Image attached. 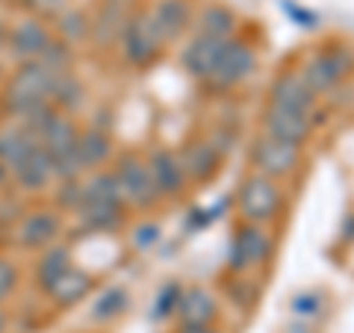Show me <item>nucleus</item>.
<instances>
[{"mask_svg":"<svg viewBox=\"0 0 354 333\" xmlns=\"http://www.w3.org/2000/svg\"><path fill=\"white\" fill-rule=\"evenodd\" d=\"M236 209L248 225H269V221H274L283 213V192L278 180H272V177H266L260 171L248 174L239 183Z\"/></svg>","mask_w":354,"mask_h":333,"instance_id":"obj_1","label":"nucleus"},{"mask_svg":"<svg viewBox=\"0 0 354 333\" xmlns=\"http://www.w3.org/2000/svg\"><path fill=\"white\" fill-rule=\"evenodd\" d=\"M351 71H354V50L348 44H328V48L316 50L301 65L298 74L304 77V83L310 86L313 95H325L330 88H337Z\"/></svg>","mask_w":354,"mask_h":333,"instance_id":"obj_2","label":"nucleus"},{"mask_svg":"<svg viewBox=\"0 0 354 333\" xmlns=\"http://www.w3.org/2000/svg\"><path fill=\"white\" fill-rule=\"evenodd\" d=\"M254 71H257V50H254L245 39L234 36L225 41V50H221L216 71L209 74L207 83H209V88H216V92H227V88L245 83Z\"/></svg>","mask_w":354,"mask_h":333,"instance_id":"obj_3","label":"nucleus"},{"mask_svg":"<svg viewBox=\"0 0 354 333\" xmlns=\"http://www.w3.org/2000/svg\"><path fill=\"white\" fill-rule=\"evenodd\" d=\"M272 257V236L263 230V225H242L236 227L227 251V269L234 274H245L251 269H260Z\"/></svg>","mask_w":354,"mask_h":333,"instance_id":"obj_4","label":"nucleus"},{"mask_svg":"<svg viewBox=\"0 0 354 333\" xmlns=\"http://www.w3.org/2000/svg\"><path fill=\"white\" fill-rule=\"evenodd\" d=\"M53 77H57V71H50L44 62H39V59L27 62L24 68L12 77V83H9V106L24 115L30 106L50 101Z\"/></svg>","mask_w":354,"mask_h":333,"instance_id":"obj_5","label":"nucleus"},{"mask_svg":"<svg viewBox=\"0 0 354 333\" xmlns=\"http://www.w3.org/2000/svg\"><path fill=\"white\" fill-rule=\"evenodd\" d=\"M121 48H124V59L130 65H136V68H145V65H151L153 59L160 57L162 50V39L157 27H153L151 21V12L145 9V12H136L130 15V21L124 24V32H121Z\"/></svg>","mask_w":354,"mask_h":333,"instance_id":"obj_6","label":"nucleus"},{"mask_svg":"<svg viewBox=\"0 0 354 333\" xmlns=\"http://www.w3.org/2000/svg\"><path fill=\"white\" fill-rule=\"evenodd\" d=\"M251 162L260 174L272 177V180H283V177L295 174V169L301 165V148L263 133L251 145Z\"/></svg>","mask_w":354,"mask_h":333,"instance_id":"obj_7","label":"nucleus"},{"mask_svg":"<svg viewBox=\"0 0 354 333\" xmlns=\"http://www.w3.org/2000/svg\"><path fill=\"white\" fill-rule=\"evenodd\" d=\"M115 180L118 189L124 195V201H130L133 207L139 209H151L153 204L160 201V192H157V183L151 177L148 162H142L139 157H124L115 169Z\"/></svg>","mask_w":354,"mask_h":333,"instance_id":"obj_8","label":"nucleus"},{"mask_svg":"<svg viewBox=\"0 0 354 333\" xmlns=\"http://www.w3.org/2000/svg\"><path fill=\"white\" fill-rule=\"evenodd\" d=\"M180 165H183V174L189 183H209L216 180L218 171H221V160H225V153H221L209 139H189L186 145L180 148Z\"/></svg>","mask_w":354,"mask_h":333,"instance_id":"obj_9","label":"nucleus"},{"mask_svg":"<svg viewBox=\"0 0 354 333\" xmlns=\"http://www.w3.org/2000/svg\"><path fill=\"white\" fill-rule=\"evenodd\" d=\"M263 133L266 136H274L281 142H290V145L301 148L304 142L310 139V133H313V121H310V115H301V113H290V109L269 106L263 113Z\"/></svg>","mask_w":354,"mask_h":333,"instance_id":"obj_10","label":"nucleus"},{"mask_svg":"<svg viewBox=\"0 0 354 333\" xmlns=\"http://www.w3.org/2000/svg\"><path fill=\"white\" fill-rule=\"evenodd\" d=\"M148 12H151L153 27L160 32V39L165 44H171L189 30L195 9H192V0H157Z\"/></svg>","mask_w":354,"mask_h":333,"instance_id":"obj_11","label":"nucleus"},{"mask_svg":"<svg viewBox=\"0 0 354 333\" xmlns=\"http://www.w3.org/2000/svg\"><path fill=\"white\" fill-rule=\"evenodd\" d=\"M269 95H272L269 106L290 109V113H301V115H310V109L316 104V95L310 92V86L304 83V77L298 71H283L278 80L272 83Z\"/></svg>","mask_w":354,"mask_h":333,"instance_id":"obj_12","label":"nucleus"},{"mask_svg":"<svg viewBox=\"0 0 354 333\" xmlns=\"http://www.w3.org/2000/svg\"><path fill=\"white\" fill-rule=\"evenodd\" d=\"M148 169H151V177L157 183V192L160 198H177L183 195L186 189V174H183V165H180V157L169 148H157L151 153L148 160Z\"/></svg>","mask_w":354,"mask_h":333,"instance_id":"obj_13","label":"nucleus"},{"mask_svg":"<svg viewBox=\"0 0 354 333\" xmlns=\"http://www.w3.org/2000/svg\"><path fill=\"white\" fill-rule=\"evenodd\" d=\"M225 41L227 39H213V36H198L186 44L183 53H180V62H183V68L189 71L195 80H209V74L216 71V62L221 57V50H225Z\"/></svg>","mask_w":354,"mask_h":333,"instance_id":"obj_14","label":"nucleus"},{"mask_svg":"<svg viewBox=\"0 0 354 333\" xmlns=\"http://www.w3.org/2000/svg\"><path fill=\"white\" fill-rule=\"evenodd\" d=\"M130 15H133V0H104L92 24V39L97 48L115 44L121 39V32H124Z\"/></svg>","mask_w":354,"mask_h":333,"instance_id":"obj_15","label":"nucleus"},{"mask_svg":"<svg viewBox=\"0 0 354 333\" xmlns=\"http://www.w3.org/2000/svg\"><path fill=\"white\" fill-rule=\"evenodd\" d=\"M174 313L180 318V325H213L218 318V301L204 286H189L177 298Z\"/></svg>","mask_w":354,"mask_h":333,"instance_id":"obj_16","label":"nucleus"},{"mask_svg":"<svg viewBox=\"0 0 354 333\" xmlns=\"http://www.w3.org/2000/svg\"><path fill=\"white\" fill-rule=\"evenodd\" d=\"M9 44H12L9 50H12L18 59L32 62V59H39L41 53L48 50L50 32H48V27H44L41 21L27 18V21H21V24L12 30V36H9Z\"/></svg>","mask_w":354,"mask_h":333,"instance_id":"obj_17","label":"nucleus"},{"mask_svg":"<svg viewBox=\"0 0 354 333\" xmlns=\"http://www.w3.org/2000/svg\"><path fill=\"white\" fill-rule=\"evenodd\" d=\"M77 139H80V133H77V127H74V121H68V118H62V115H57L48 124V130L41 133V148H44V153L50 157V162H57V160H62V157H68L71 151H77Z\"/></svg>","mask_w":354,"mask_h":333,"instance_id":"obj_18","label":"nucleus"},{"mask_svg":"<svg viewBox=\"0 0 354 333\" xmlns=\"http://www.w3.org/2000/svg\"><path fill=\"white\" fill-rule=\"evenodd\" d=\"M77 216L88 230H106L113 233L124 225V204H104V201H80Z\"/></svg>","mask_w":354,"mask_h":333,"instance_id":"obj_19","label":"nucleus"},{"mask_svg":"<svg viewBox=\"0 0 354 333\" xmlns=\"http://www.w3.org/2000/svg\"><path fill=\"white\" fill-rule=\"evenodd\" d=\"M239 21L234 15V9L225 3H207L198 12V32L201 36H213V39H234L236 36Z\"/></svg>","mask_w":354,"mask_h":333,"instance_id":"obj_20","label":"nucleus"},{"mask_svg":"<svg viewBox=\"0 0 354 333\" xmlns=\"http://www.w3.org/2000/svg\"><path fill=\"white\" fill-rule=\"evenodd\" d=\"M39 148V139L27 133L24 127H15V130H6L0 133V162L9 165V169H18L32 151Z\"/></svg>","mask_w":354,"mask_h":333,"instance_id":"obj_21","label":"nucleus"},{"mask_svg":"<svg viewBox=\"0 0 354 333\" xmlns=\"http://www.w3.org/2000/svg\"><path fill=\"white\" fill-rule=\"evenodd\" d=\"M59 233V218L53 213H32L24 218V225L18 230V239L24 248H41L48 242L57 239Z\"/></svg>","mask_w":354,"mask_h":333,"instance_id":"obj_22","label":"nucleus"},{"mask_svg":"<svg viewBox=\"0 0 354 333\" xmlns=\"http://www.w3.org/2000/svg\"><path fill=\"white\" fill-rule=\"evenodd\" d=\"M15 177H18V183L24 186V189H41L44 183L50 180V177H53V162H50L48 153H44L41 145L32 151L24 162L18 165V169H15Z\"/></svg>","mask_w":354,"mask_h":333,"instance_id":"obj_23","label":"nucleus"},{"mask_svg":"<svg viewBox=\"0 0 354 333\" xmlns=\"http://www.w3.org/2000/svg\"><path fill=\"white\" fill-rule=\"evenodd\" d=\"M77 151H80V162H83V171H86V169L104 165L109 160V153H113V145H109V136L101 127H92L77 139Z\"/></svg>","mask_w":354,"mask_h":333,"instance_id":"obj_24","label":"nucleus"},{"mask_svg":"<svg viewBox=\"0 0 354 333\" xmlns=\"http://www.w3.org/2000/svg\"><path fill=\"white\" fill-rule=\"evenodd\" d=\"M88 286H92V277H88L86 272L68 269L57 283L50 286L48 295H50L59 307H71V304H77V301H80V298L88 292Z\"/></svg>","mask_w":354,"mask_h":333,"instance_id":"obj_25","label":"nucleus"},{"mask_svg":"<svg viewBox=\"0 0 354 333\" xmlns=\"http://www.w3.org/2000/svg\"><path fill=\"white\" fill-rule=\"evenodd\" d=\"M71 269V254L65 248H53L44 254V260H39V269H36V277H39V286L44 292H50V286L59 280V277Z\"/></svg>","mask_w":354,"mask_h":333,"instance_id":"obj_26","label":"nucleus"},{"mask_svg":"<svg viewBox=\"0 0 354 333\" xmlns=\"http://www.w3.org/2000/svg\"><path fill=\"white\" fill-rule=\"evenodd\" d=\"M50 104H59L65 109H74L83 104V86L71 71H57L50 86Z\"/></svg>","mask_w":354,"mask_h":333,"instance_id":"obj_27","label":"nucleus"},{"mask_svg":"<svg viewBox=\"0 0 354 333\" xmlns=\"http://www.w3.org/2000/svg\"><path fill=\"white\" fill-rule=\"evenodd\" d=\"M83 201H104V204H124L115 174H95L83 186Z\"/></svg>","mask_w":354,"mask_h":333,"instance_id":"obj_28","label":"nucleus"},{"mask_svg":"<svg viewBox=\"0 0 354 333\" xmlns=\"http://www.w3.org/2000/svg\"><path fill=\"white\" fill-rule=\"evenodd\" d=\"M127 307H130L127 292H124V289H118V286H113V289H106L101 298H97V304H95V310H92V316H95L97 321H109V318H115V316L124 313Z\"/></svg>","mask_w":354,"mask_h":333,"instance_id":"obj_29","label":"nucleus"},{"mask_svg":"<svg viewBox=\"0 0 354 333\" xmlns=\"http://www.w3.org/2000/svg\"><path fill=\"white\" fill-rule=\"evenodd\" d=\"M59 32L68 41H80V39H86V36H92V24L86 21V15H80V12H65L59 15Z\"/></svg>","mask_w":354,"mask_h":333,"instance_id":"obj_30","label":"nucleus"},{"mask_svg":"<svg viewBox=\"0 0 354 333\" xmlns=\"http://www.w3.org/2000/svg\"><path fill=\"white\" fill-rule=\"evenodd\" d=\"M183 286L180 283H165L157 295V307H153V318H169L177 310V298H180Z\"/></svg>","mask_w":354,"mask_h":333,"instance_id":"obj_31","label":"nucleus"},{"mask_svg":"<svg viewBox=\"0 0 354 333\" xmlns=\"http://www.w3.org/2000/svg\"><path fill=\"white\" fill-rule=\"evenodd\" d=\"M290 307H292L295 316H304V318L319 316V313H322V295H319V292H298L290 301Z\"/></svg>","mask_w":354,"mask_h":333,"instance_id":"obj_32","label":"nucleus"},{"mask_svg":"<svg viewBox=\"0 0 354 333\" xmlns=\"http://www.w3.org/2000/svg\"><path fill=\"white\" fill-rule=\"evenodd\" d=\"M230 298H234L236 307L248 310V307L257 304V289L251 292V280H234L230 283Z\"/></svg>","mask_w":354,"mask_h":333,"instance_id":"obj_33","label":"nucleus"},{"mask_svg":"<svg viewBox=\"0 0 354 333\" xmlns=\"http://www.w3.org/2000/svg\"><path fill=\"white\" fill-rule=\"evenodd\" d=\"M32 12H39L44 18H53V15H62L68 9V0H27Z\"/></svg>","mask_w":354,"mask_h":333,"instance_id":"obj_34","label":"nucleus"},{"mask_svg":"<svg viewBox=\"0 0 354 333\" xmlns=\"http://www.w3.org/2000/svg\"><path fill=\"white\" fill-rule=\"evenodd\" d=\"M207 139L213 142V145H216L221 153H225V157H227V153L236 148V133H234V130H227V127H216V130L209 133Z\"/></svg>","mask_w":354,"mask_h":333,"instance_id":"obj_35","label":"nucleus"},{"mask_svg":"<svg viewBox=\"0 0 354 333\" xmlns=\"http://www.w3.org/2000/svg\"><path fill=\"white\" fill-rule=\"evenodd\" d=\"M15 289V269L6 260H0V298H6Z\"/></svg>","mask_w":354,"mask_h":333,"instance_id":"obj_36","label":"nucleus"},{"mask_svg":"<svg viewBox=\"0 0 354 333\" xmlns=\"http://www.w3.org/2000/svg\"><path fill=\"white\" fill-rule=\"evenodd\" d=\"M157 236H160V227L157 225H145V227H139L136 230V245L139 248H148V245H153V242H157Z\"/></svg>","mask_w":354,"mask_h":333,"instance_id":"obj_37","label":"nucleus"},{"mask_svg":"<svg viewBox=\"0 0 354 333\" xmlns=\"http://www.w3.org/2000/svg\"><path fill=\"white\" fill-rule=\"evenodd\" d=\"M177 333H218L213 325H180Z\"/></svg>","mask_w":354,"mask_h":333,"instance_id":"obj_38","label":"nucleus"},{"mask_svg":"<svg viewBox=\"0 0 354 333\" xmlns=\"http://www.w3.org/2000/svg\"><path fill=\"white\" fill-rule=\"evenodd\" d=\"M3 327H6V316L0 313V333H3Z\"/></svg>","mask_w":354,"mask_h":333,"instance_id":"obj_39","label":"nucleus"}]
</instances>
